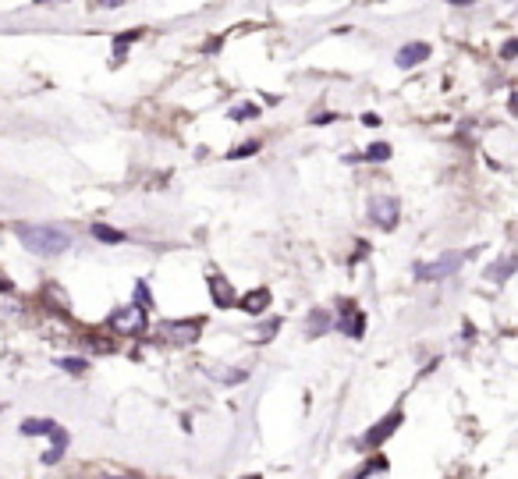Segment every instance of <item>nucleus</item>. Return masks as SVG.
<instances>
[{
  "label": "nucleus",
  "mask_w": 518,
  "mask_h": 479,
  "mask_svg": "<svg viewBox=\"0 0 518 479\" xmlns=\"http://www.w3.org/2000/svg\"><path fill=\"white\" fill-rule=\"evenodd\" d=\"M238 309L248 313V316H263V313L270 309V292H267V288H252L248 295L238 299Z\"/></svg>",
  "instance_id": "nucleus-8"
},
{
  "label": "nucleus",
  "mask_w": 518,
  "mask_h": 479,
  "mask_svg": "<svg viewBox=\"0 0 518 479\" xmlns=\"http://www.w3.org/2000/svg\"><path fill=\"white\" fill-rule=\"evenodd\" d=\"M93 238H100L107 246H117V242H125V231H114L107 224H93Z\"/></svg>",
  "instance_id": "nucleus-16"
},
{
  "label": "nucleus",
  "mask_w": 518,
  "mask_h": 479,
  "mask_svg": "<svg viewBox=\"0 0 518 479\" xmlns=\"http://www.w3.org/2000/svg\"><path fill=\"white\" fill-rule=\"evenodd\" d=\"M142 33H146V29H128V33H117V36H114L110 68H121V64L128 61V50H132V43H135V40H142Z\"/></svg>",
  "instance_id": "nucleus-9"
},
{
  "label": "nucleus",
  "mask_w": 518,
  "mask_h": 479,
  "mask_svg": "<svg viewBox=\"0 0 518 479\" xmlns=\"http://www.w3.org/2000/svg\"><path fill=\"white\" fill-rule=\"evenodd\" d=\"M18 238H22V246L29 253H36V256H61L71 246V234L64 227H54V224H22Z\"/></svg>",
  "instance_id": "nucleus-1"
},
{
  "label": "nucleus",
  "mask_w": 518,
  "mask_h": 479,
  "mask_svg": "<svg viewBox=\"0 0 518 479\" xmlns=\"http://www.w3.org/2000/svg\"><path fill=\"white\" fill-rule=\"evenodd\" d=\"M518 270V256H504V260H497L493 267H486V281H493V284H504L511 274Z\"/></svg>",
  "instance_id": "nucleus-12"
},
{
  "label": "nucleus",
  "mask_w": 518,
  "mask_h": 479,
  "mask_svg": "<svg viewBox=\"0 0 518 479\" xmlns=\"http://www.w3.org/2000/svg\"><path fill=\"white\" fill-rule=\"evenodd\" d=\"M252 153H259V139H248V142L227 149V160H245V156H252Z\"/></svg>",
  "instance_id": "nucleus-19"
},
{
  "label": "nucleus",
  "mask_w": 518,
  "mask_h": 479,
  "mask_svg": "<svg viewBox=\"0 0 518 479\" xmlns=\"http://www.w3.org/2000/svg\"><path fill=\"white\" fill-rule=\"evenodd\" d=\"M518 57V36H511L504 47H500V61H514Z\"/></svg>",
  "instance_id": "nucleus-22"
},
{
  "label": "nucleus",
  "mask_w": 518,
  "mask_h": 479,
  "mask_svg": "<svg viewBox=\"0 0 518 479\" xmlns=\"http://www.w3.org/2000/svg\"><path fill=\"white\" fill-rule=\"evenodd\" d=\"M362 160H369V163H384V160H391V146H387V142H373V146L362 153Z\"/></svg>",
  "instance_id": "nucleus-18"
},
{
  "label": "nucleus",
  "mask_w": 518,
  "mask_h": 479,
  "mask_svg": "<svg viewBox=\"0 0 518 479\" xmlns=\"http://www.w3.org/2000/svg\"><path fill=\"white\" fill-rule=\"evenodd\" d=\"M121 4H125V0H93V8H100V11H114Z\"/></svg>",
  "instance_id": "nucleus-24"
},
{
  "label": "nucleus",
  "mask_w": 518,
  "mask_h": 479,
  "mask_svg": "<svg viewBox=\"0 0 518 479\" xmlns=\"http://www.w3.org/2000/svg\"><path fill=\"white\" fill-rule=\"evenodd\" d=\"M398 217H401V202L394 195H373L369 199V220L384 231H394L398 227Z\"/></svg>",
  "instance_id": "nucleus-3"
},
{
  "label": "nucleus",
  "mask_w": 518,
  "mask_h": 479,
  "mask_svg": "<svg viewBox=\"0 0 518 479\" xmlns=\"http://www.w3.org/2000/svg\"><path fill=\"white\" fill-rule=\"evenodd\" d=\"M507 110H511V114H514V117H518V89H514V93H511V96H507Z\"/></svg>",
  "instance_id": "nucleus-25"
},
{
  "label": "nucleus",
  "mask_w": 518,
  "mask_h": 479,
  "mask_svg": "<svg viewBox=\"0 0 518 479\" xmlns=\"http://www.w3.org/2000/svg\"><path fill=\"white\" fill-rule=\"evenodd\" d=\"M341 334L345 337H352V341H359L362 337V330H366V316L359 313V306H345V316H341Z\"/></svg>",
  "instance_id": "nucleus-10"
},
{
  "label": "nucleus",
  "mask_w": 518,
  "mask_h": 479,
  "mask_svg": "<svg viewBox=\"0 0 518 479\" xmlns=\"http://www.w3.org/2000/svg\"><path fill=\"white\" fill-rule=\"evenodd\" d=\"M110 330L114 334H139V330H146V309H139V306L117 309L110 316Z\"/></svg>",
  "instance_id": "nucleus-6"
},
{
  "label": "nucleus",
  "mask_w": 518,
  "mask_h": 479,
  "mask_svg": "<svg viewBox=\"0 0 518 479\" xmlns=\"http://www.w3.org/2000/svg\"><path fill=\"white\" fill-rule=\"evenodd\" d=\"M227 117L231 121H255L259 117V107L255 103H231L227 107Z\"/></svg>",
  "instance_id": "nucleus-15"
},
{
  "label": "nucleus",
  "mask_w": 518,
  "mask_h": 479,
  "mask_svg": "<svg viewBox=\"0 0 518 479\" xmlns=\"http://www.w3.org/2000/svg\"><path fill=\"white\" fill-rule=\"evenodd\" d=\"M330 121H338V114H330V110H320L309 117V125H330Z\"/></svg>",
  "instance_id": "nucleus-23"
},
{
  "label": "nucleus",
  "mask_w": 518,
  "mask_h": 479,
  "mask_svg": "<svg viewBox=\"0 0 518 479\" xmlns=\"http://www.w3.org/2000/svg\"><path fill=\"white\" fill-rule=\"evenodd\" d=\"M248 479H259V475H248Z\"/></svg>",
  "instance_id": "nucleus-28"
},
{
  "label": "nucleus",
  "mask_w": 518,
  "mask_h": 479,
  "mask_svg": "<svg viewBox=\"0 0 518 479\" xmlns=\"http://www.w3.org/2000/svg\"><path fill=\"white\" fill-rule=\"evenodd\" d=\"M57 429V422H50V419H25L22 422V433H29V437H36V433H54Z\"/></svg>",
  "instance_id": "nucleus-17"
},
{
  "label": "nucleus",
  "mask_w": 518,
  "mask_h": 479,
  "mask_svg": "<svg viewBox=\"0 0 518 479\" xmlns=\"http://www.w3.org/2000/svg\"><path fill=\"white\" fill-rule=\"evenodd\" d=\"M430 54H433V47H430V43H422V40H415V43H405V47L394 54V64H398L401 71H412V68L426 64V61H430Z\"/></svg>",
  "instance_id": "nucleus-7"
},
{
  "label": "nucleus",
  "mask_w": 518,
  "mask_h": 479,
  "mask_svg": "<svg viewBox=\"0 0 518 479\" xmlns=\"http://www.w3.org/2000/svg\"><path fill=\"white\" fill-rule=\"evenodd\" d=\"M330 327H334L330 313H327V309H313V313H309V323H306V337H320V334H327Z\"/></svg>",
  "instance_id": "nucleus-13"
},
{
  "label": "nucleus",
  "mask_w": 518,
  "mask_h": 479,
  "mask_svg": "<svg viewBox=\"0 0 518 479\" xmlns=\"http://www.w3.org/2000/svg\"><path fill=\"white\" fill-rule=\"evenodd\" d=\"M202 334V320H167L160 323V337L171 345H195Z\"/></svg>",
  "instance_id": "nucleus-4"
},
{
  "label": "nucleus",
  "mask_w": 518,
  "mask_h": 479,
  "mask_svg": "<svg viewBox=\"0 0 518 479\" xmlns=\"http://www.w3.org/2000/svg\"><path fill=\"white\" fill-rule=\"evenodd\" d=\"M362 125H369V128H376V125H380V117H376V114H366V117H362Z\"/></svg>",
  "instance_id": "nucleus-27"
},
{
  "label": "nucleus",
  "mask_w": 518,
  "mask_h": 479,
  "mask_svg": "<svg viewBox=\"0 0 518 479\" xmlns=\"http://www.w3.org/2000/svg\"><path fill=\"white\" fill-rule=\"evenodd\" d=\"M50 440H54V447H50V451H47V458H43L47 465H54V461H61V454H64V447H68V433H64V429L57 426V429L50 433Z\"/></svg>",
  "instance_id": "nucleus-14"
},
{
  "label": "nucleus",
  "mask_w": 518,
  "mask_h": 479,
  "mask_svg": "<svg viewBox=\"0 0 518 479\" xmlns=\"http://www.w3.org/2000/svg\"><path fill=\"white\" fill-rule=\"evenodd\" d=\"M398 422H401V412H391L387 419H380V422H376V426H373V429L366 433V444H369V447L384 444V440H387V437H391V433L398 429Z\"/></svg>",
  "instance_id": "nucleus-11"
},
{
  "label": "nucleus",
  "mask_w": 518,
  "mask_h": 479,
  "mask_svg": "<svg viewBox=\"0 0 518 479\" xmlns=\"http://www.w3.org/2000/svg\"><path fill=\"white\" fill-rule=\"evenodd\" d=\"M135 306H139V309H153V295H149V288H146L142 281L135 284Z\"/></svg>",
  "instance_id": "nucleus-20"
},
{
  "label": "nucleus",
  "mask_w": 518,
  "mask_h": 479,
  "mask_svg": "<svg viewBox=\"0 0 518 479\" xmlns=\"http://www.w3.org/2000/svg\"><path fill=\"white\" fill-rule=\"evenodd\" d=\"M468 256H476V249H472V253H447V256H440V260H433V263H415V277L426 281V284L444 281V277H451Z\"/></svg>",
  "instance_id": "nucleus-2"
},
{
  "label": "nucleus",
  "mask_w": 518,
  "mask_h": 479,
  "mask_svg": "<svg viewBox=\"0 0 518 479\" xmlns=\"http://www.w3.org/2000/svg\"><path fill=\"white\" fill-rule=\"evenodd\" d=\"M206 288H209V299H213L217 309H231V306H238V292L227 284V277H224L217 267L206 270Z\"/></svg>",
  "instance_id": "nucleus-5"
},
{
  "label": "nucleus",
  "mask_w": 518,
  "mask_h": 479,
  "mask_svg": "<svg viewBox=\"0 0 518 479\" xmlns=\"http://www.w3.org/2000/svg\"><path fill=\"white\" fill-rule=\"evenodd\" d=\"M447 4H451V8H472L476 0H447Z\"/></svg>",
  "instance_id": "nucleus-26"
},
{
  "label": "nucleus",
  "mask_w": 518,
  "mask_h": 479,
  "mask_svg": "<svg viewBox=\"0 0 518 479\" xmlns=\"http://www.w3.org/2000/svg\"><path fill=\"white\" fill-rule=\"evenodd\" d=\"M61 369H68V373H75V376H79V373H86V369H89V362H86V359H61Z\"/></svg>",
  "instance_id": "nucleus-21"
}]
</instances>
